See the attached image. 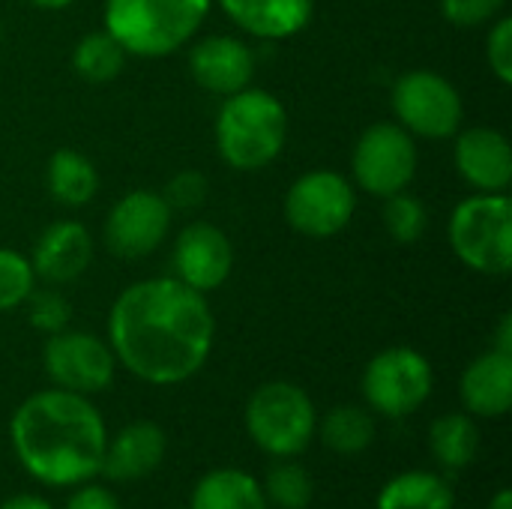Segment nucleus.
<instances>
[{
    "label": "nucleus",
    "instance_id": "obj_28",
    "mask_svg": "<svg viewBox=\"0 0 512 509\" xmlns=\"http://www.w3.org/2000/svg\"><path fill=\"white\" fill-rule=\"evenodd\" d=\"M36 288V273L30 258L15 249H0V312H12L24 306L30 291Z\"/></svg>",
    "mask_w": 512,
    "mask_h": 509
},
{
    "label": "nucleus",
    "instance_id": "obj_10",
    "mask_svg": "<svg viewBox=\"0 0 512 509\" xmlns=\"http://www.w3.org/2000/svg\"><path fill=\"white\" fill-rule=\"evenodd\" d=\"M357 195L345 174L333 168H315L297 177L285 195V219L303 237H336L354 219Z\"/></svg>",
    "mask_w": 512,
    "mask_h": 509
},
{
    "label": "nucleus",
    "instance_id": "obj_17",
    "mask_svg": "<svg viewBox=\"0 0 512 509\" xmlns=\"http://www.w3.org/2000/svg\"><path fill=\"white\" fill-rule=\"evenodd\" d=\"M168 438L153 420L126 423L114 438L105 444L102 474L111 483H138L159 471L165 462Z\"/></svg>",
    "mask_w": 512,
    "mask_h": 509
},
{
    "label": "nucleus",
    "instance_id": "obj_6",
    "mask_svg": "<svg viewBox=\"0 0 512 509\" xmlns=\"http://www.w3.org/2000/svg\"><path fill=\"white\" fill-rule=\"evenodd\" d=\"M453 255L474 273L510 276L512 270V201L507 192L471 195L450 216Z\"/></svg>",
    "mask_w": 512,
    "mask_h": 509
},
{
    "label": "nucleus",
    "instance_id": "obj_11",
    "mask_svg": "<svg viewBox=\"0 0 512 509\" xmlns=\"http://www.w3.org/2000/svg\"><path fill=\"white\" fill-rule=\"evenodd\" d=\"M42 366L51 381V387L78 393V396H96L105 393L114 384L117 375V357L105 339L84 330H60L48 336L42 351Z\"/></svg>",
    "mask_w": 512,
    "mask_h": 509
},
{
    "label": "nucleus",
    "instance_id": "obj_12",
    "mask_svg": "<svg viewBox=\"0 0 512 509\" xmlns=\"http://www.w3.org/2000/svg\"><path fill=\"white\" fill-rule=\"evenodd\" d=\"M174 210L165 204L162 192L150 189H132L126 192L105 219V246L111 255L123 261L147 258L153 255L171 231Z\"/></svg>",
    "mask_w": 512,
    "mask_h": 509
},
{
    "label": "nucleus",
    "instance_id": "obj_32",
    "mask_svg": "<svg viewBox=\"0 0 512 509\" xmlns=\"http://www.w3.org/2000/svg\"><path fill=\"white\" fill-rule=\"evenodd\" d=\"M486 60L489 69L501 84H512V18L504 15L495 21L489 39H486Z\"/></svg>",
    "mask_w": 512,
    "mask_h": 509
},
{
    "label": "nucleus",
    "instance_id": "obj_37",
    "mask_svg": "<svg viewBox=\"0 0 512 509\" xmlns=\"http://www.w3.org/2000/svg\"><path fill=\"white\" fill-rule=\"evenodd\" d=\"M27 3H33L36 9H48V12H60V9H69L75 0H27Z\"/></svg>",
    "mask_w": 512,
    "mask_h": 509
},
{
    "label": "nucleus",
    "instance_id": "obj_18",
    "mask_svg": "<svg viewBox=\"0 0 512 509\" xmlns=\"http://www.w3.org/2000/svg\"><path fill=\"white\" fill-rule=\"evenodd\" d=\"M459 396L465 414L480 420H498L512 408V354L486 351L462 372Z\"/></svg>",
    "mask_w": 512,
    "mask_h": 509
},
{
    "label": "nucleus",
    "instance_id": "obj_22",
    "mask_svg": "<svg viewBox=\"0 0 512 509\" xmlns=\"http://www.w3.org/2000/svg\"><path fill=\"white\" fill-rule=\"evenodd\" d=\"M429 453L438 468L456 474L465 471L480 453V429L471 414L453 411L429 426Z\"/></svg>",
    "mask_w": 512,
    "mask_h": 509
},
{
    "label": "nucleus",
    "instance_id": "obj_35",
    "mask_svg": "<svg viewBox=\"0 0 512 509\" xmlns=\"http://www.w3.org/2000/svg\"><path fill=\"white\" fill-rule=\"evenodd\" d=\"M495 351L501 354H512V315H504L495 333Z\"/></svg>",
    "mask_w": 512,
    "mask_h": 509
},
{
    "label": "nucleus",
    "instance_id": "obj_19",
    "mask_svg": "<svg viewBox=\"0 0 512 509\" xmlns=\"http://www.w3.org/2000/svg\"><path fill=\"white\" fill-rule=\"evenodd\" d=\"M222 12L249 36L282 42L303 33L315 15V0H216Z\"/></svg>",
    "mask_w": 512,
    "mask_h": 509
},
{
    "label": "nucleus",
    "instance_id": "obj_4",
    "mask_svg": "<svg viewBox=\"0 0 512 509\" xmlns=\"http://www.w3.org/2000/svg\"><path fill=\"white\" fill-rule=\"evenodd\" d=\"M213 0H105V30L129 57H168L204 24Z\"/></svg>",
    "mask_w": 512,
    "mask_h": 509
},
{
    "label": "nucleus",
    "instance_id": "obj_3",
    "mask_svg": "<svg viewBox=\"0 0 512 509\" xmlns=\"http://www.w3.org/2000/svg\"><path fill=\"white\" fill-rule=\"evenodd\" d=\"M288 141V111L270 90L243 87L219 105L216 150L234 171H261Z\"/></svg>",
    "mask_w": 512,
    "mask_h": 509
},
{
    "label": "nucleus",
    "instance_id": "obj_31",
    "mask_svg": "<svg viewBox=\"0 0 512 509\" xmlns=\"http://www.w3.org/2000/svg\"><path fill=\"white\" fill-rule=\"evenodd\" d=\"M507 0H441V12L453 27H483L501 15Z\"/></svg>",
    "mask_w": 512,
    "mask_h": 509
},
{
    "label": "nucleus",
    "instance_id": "obj_21",
    "mask_svg": "<svg viewBox=\"0 0 512 509\" xmlns=\"http://www.w3.org/2000/svg\"><path fill=\"white\" fill-rule=\"evenodd\" d=\"M375 509H456V498L441 474L402 471L381 486Z\"/></svg>",
    "mask_w": 512,
    "mask_h": 509
},
{
    "label": "nucleus",
    "instance_id": "obj_33",
    "mask_svg": "<svg viewBox=\"0 0 512 509\" xmlns=\"http://www.w3.org/2000/svg\"><path fill=\"white\" fill-rule=\"evenodd\" d=\"M63 509H123L120 501L105 489V486H93V483H81L72 489L69 501Z\"/></svg>",
    "mask_w": 512,
    "mask_h": 509
},
{
    "label": "nucleus",
    "instance_id": "obj_23",
    "mask_svg": "<svg viewBox=\"0 0 512 509\" xmlns=\"http://www.w3.org/2000/svg\"><path fill=\"white\" fill-rule=\"evenodd\" d=\"M45 183L57 204L84 207L99 192V171L84 153L66 147V150L51 153L48 168H45Z\"/></svg>",
    "mask_w": 512,
    "mask_h": 509
},
{
    "label": "nucleus",
    "instance_id": "obj_14",
    "mask_svg": "<svg viewBox=\"0 0 512 509\" xmlns=\"http://www.w3.org/2000/svg\"><path fill=\"white\" fill-rule=\"evenodd\" d=\"M453 162L459 177L486 195L507 192L512 183V147L510 138L489 126H471L456 132Z\"/></svg>",
    "mask_w": 512,
    "mask_h": 509
},
{
    "label": "nucleus",
    "instance_id": "obj_24",
    "mask_svg": "<svg viewBox=\"0 0 512 509\" xmlns=\"http://www.w3.org/2000/svg\"><path fill=\"white\" fill-rule=\"evenodd\" d=\"M321 441L336 456H360L375 441V417L360 405H336L318 423Z\"/></svg>",
    "mask_w": 512,
    "mask_h": 509
},
{
    "label": "nucleus",
    "instance_id": "obj_5",
    "mask_svg": "<svg viewBox=\"0 0 512 509\" xmlns=\"http://www.w3.org/2000/svg\"><path fill=\"white\" fill-rule=\"evenodd\" d=\"M246 432L273 459H297L318 432V411L309 393L291 381H267L246 402Z\"/></svg>",
    "mask_w": 512,
    "mask_h": 509
},
{
    "label": "nucleus",
    "instance_id": "obj_8",
    "mask_svg": "<svg viewBox=\"0 0 512 509\" xmlns=\"http://www.w3.org/2000/svg\"><path fill=\"white\" fill-rule=\"evenodd\" d=\"M393 111L399 126L417 138H450L462 129L465 105L453 81L435 69H411L393 84Z\"/></svg>",
    "mask_w": 512,
    "mask_h": 509
},
{
    "label": "nucleus",
    "instance_id": "obj_38",
    "mask_svg": "<svg viewBox=\"0 0 512 509\" xmlns=\"http://www.w3.org/2000/svg\"><path fill=\"white\" fill-rule=\"evenodd\" d=\"M0 39H3V21H0Z\"/></svg>",
    "mask_w": 512,
    "mask_h": 509
},
{
    "label": "nucleus",
    "instance_id": "obj_36",
    "mask_svg": "<svg viewBox=\"0 0 512 509\" xmlns=\"http://www.w3.org/2000/svg\"><path fill=\"white\" fill-rule=\"evenodd\" d=\"M486 509H512V492L504 486V489H498L495 495H492V501H489V507Z\"/></svg>",
    "mask_w": 512,
    "mask_h": 509
},
{
    "label": "nucleus",
    "instance_id": "obj_30",
    "mask_svg": "<svg viewBox=\"0 0 512 509\" xmlns=\"http://www.w3.org/2000/svg\"><path fill=\"white\" fill-rule=\"evenodd\" d=\"M162 198L171 210H198L207 201V177L201 171L186 168L165 183Z\"/></svg>",
    "mask_w": 512,
    "mask_h": 509
},
{
    "label": "nucleus",
    "instance_id": "obj_7",
    "mask_svg": "<svg viewBox=\"0 0 512 509\" xmlns=\"http://www.w3.org/2000/svg\"><path fill=\"white\" fill-rule=\"evenodd\" d=\"M435 375L432 363L408 345L387 348L375 354L363 372V399L366 405L390 420H405L417 414L432 396Z\"/></svg>",
    "mask_w": 512,
    "mask_h": 509
},
{
    "label": "nucleus",
    "instance_id": "obj_29",
    "mask_svg": "<svg viewBox=\"0 0 512 509\" xmlns=\"http://www.w3.org/2000/svg\"><path fill=\"white\" fill-rule=\"evenodd\" d=\"M24 306H27L30 327H36L45 336H54V333L66 330L69 321H72L69 300L60 291H54V288H33L30 297L24 300Z\"/></svg>",
    "mask_w": 512,
    "mask_h": 509
},
{
    "label": "nucleus",
    "instance_id": "obj_9",
    "mask_svg": "<svg viewBox=\"0 0 512 509\" xmlns=\"http://www.w3.org/2000/svg\"><path fill=\"white\" fill-rule=\"evenodd\" d=\"M417 162V141L405 126L375 123L357 138L351 171L363 192L384 201L396 192H405L414 183Z\"/></svg>",
    "mask_w": 512,
    "mask_h": 509
},
{
    "label": "nucleus",
    "instance_id": "obj_16",
    "mask_svg": "<svg viewBox=\"0 0 512 509\" xmlns=\"http://www.w3.org/2000/svg\"><path fill=\"white\" fill-rule=\"evenodd\" d=\"M90 258H93L90 231L81 222L57 219L36 237L30 267L48 285H66L75 282L90 267Z\"/></svg>",
    "mask_w": 512,
    "mask_h": 509
},
{
    "label": "nucleus",
    "instance_id": "obj_20",
    "mask_svg": "<svg viewBox=\"0 0 512 509\" xmlns=\"http://www.w3.org/2000/svg\"><path fill=\"white\" fill-rule=\"evenodd\" d=\"M189 509H270L261 480L240 468H213L207 471L189 498Z\"/></svg>",
    "mask_w": 512,
    "mask_h": 509
},
{
    "label": "nucleus",
    "instance_id": "obj_15",
    "mask_svg": "<svg viewBox=\"0 0 512 509\" xmlns=\"http://www.w3.org/2000/svg\"><path fill=\"white\" fill-rule=\"evenodd\" d=\"M189 72H192L198 87L225 99V96L252 84L255 54L243 39L213 33V36H204L192 45Z\"/></svg>",
    "mask_w": 512,
    "mask_h": 509
},
{
    "label": "nucleus",
    "instance_id": "obj_27",
    "mask_svg": "<svg viewBox=\"0 0 512 509\" xmlns=\"http://www.w3.org/2000/svg\"><path fill=\"white\" fill-rule=\"evenodd\" d=\"M426 228H429V210L417 195L405 189L384 198V231L390 234L393 243L414 246L423 240Z\"/></svg>",
    "mask_w": 512,
    "mask_h": 509
},
{
    "label": "nucleus",
    "instance_id": "obj_34",
    "mask_svg": "<svg viewBox=\"0 0 512 509\" xmlns=\"http://www.w3.org/2000/svg\"><path fill=\"white\" fill-rule=\"evenodd\" d=\"M0 509H54V504L39 495H12L0 504Z\"/></svg>",
    "mask_w": 512,
    "mask_h": 509
},
{
    "label": "nucleus",
    "instance_id": "obj_25",
    "mask_svg": "<svg viewBox=\"0 0 512 509\" xmlns=\"http://www.w3.org/2000/svg\"><path fill=\"white\" fill-rule=\"evenodd\" d=\"M126 57L129 54L123 51V45L108 30H96V33H87L75 42L72 69H75V75H81L90 84H108L123 72Z\"/></svg>",
    "mask_w": 512,
    "mask_h": 509
},
{
    "label": "nucleus",
    "instance_id": "obj_13",
    "mask_svg": "<svg viewBox=\"0 0 512 509\" xmlns=\"http://www.w3.org/2000/svg\"><path fill=\"white\" fill-rule=\"evenodd\" d=\"M174 279L189 285L192 291H216L225 285L234 267V249L222 228L213 222H189L174 243L171 252Z\"/></svg>",
    "mask_w": 512,
    "mask_h": 509
},
{
    "label": "nucleus",
    "instance_id": "obj_26",
    "mask_svg": "<svg viewBox=\"0 0 512 509\" xmlns=\"http://www.w3.org/2000/svg\"><path fill=\"white\" fill-rule=\"evenodd\" d=\"M261 492L267 504L276 509H306L315 498V483L312 474L294 462V459H279L261 480Z\"/></svg>",
    "mask_w": 512,
    "mask_h": 509
},
{
    "label": "nucleus",
    "instance_id": "obj_1",
    "mask_svg": "<svg viewBox=\"0 0 512 509\" xmlns=\"http://www.w3.org/2000/svg\"><path fill=\"white\" fill-rule=\"evenodd\" d=\"M216 339V318L201 291L174 276L141 279L120 291L108 315V345L129 375L153 387L195 378Z\"/></svg>",
    "mask_w": 512,
    "mask_h": 509
},
{
    "label": "nucleus",
    "instance_id": "obj_2",
    "mask_svg": "<svg viewBox=\"0 0 512 509\" xmlns=\"http://www.w3.org/2000/svg\"><path fill=\"white\" fill-rule=\"evenodd\" d=\"M18 465L48 489H75L102 474L108 429L90 396L60 387L27 396L9 423Z\"/></svg>",
    "mask_w": 512,
    "mask_h": 509
}]
</instances>
